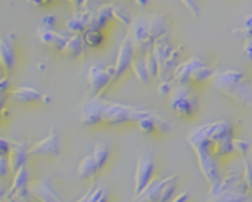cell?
Listing matches in <instances>:
<instances>
[{
	"label": "cell",
	"instance_id": "5b68a950",
	"mask_svg": "<svg viewBox=\"0 0 252 202\" xmlns=\"http://www.w3.org/2000/svg\"><path fill=\"white\" fill-rule=\"evenodd\" d=\"M179 174L155 177L140 194L134 195V202H173L177 197Z\"/></svg>",
	"mask_w": 252,
	"mask_h": 202
},
{
	"label": "cell",
	"instance_id": "f35d334b",
	"mask_svg": "<svg viewBox=\"0 0 252 202\" xmlns=\"http://www.w3.org/2000/svg\"><path fill=\"white\" fill-rule=\"evenodd\" d=\"M93 189H94V186H92L89 191H87V194L81 198V200H78L77 202H90V197H92V192H93Z\"/></svg>",
	"mask_w": 252,
	"mask_h": 202
},
{
	"label": "cell",
	"instance_id": "7a4b0ae2",
	"mask_svg": "<svg viewBox=\"0 0 252 202\" xmlns=\"http://www.w3.org/2000/svg\"><path fill=\"white\" fill-rule=\"evenodd\" d=\"M213 87L233 101L235 103L252 111V78L239 69H224L213 78Z\"/></svg>",
	"mask_w": 252,
	"mask_h": 202
},
{
	"label": "cell",
	"instance_id": "d590c367",
	"mask_svg": "<svg viewBox=\"0 0 252 202\" xmlns=\"http://www.w3.org/2000/svg\"><path fill=\"white\" fill-rule=\"evenodd\" d=\"M9 89V80L6 77H0V93L7 92Z\"/></svg>",
	"mask_w": 252,
	"mask_h": 202
},
{
	"label": "cell",
	"instance_id": "4316f807",
	"mask_svg": "<svg viewBox=\"0 0 252 202\" xmlns=\"http://www.w3.org/2000/svg\"><path fill=\"white\" fill-rule=\"evenodd\" d=\"M112 13H114V19L121 21V22H124L126 25H130V24H131V16H130L128 10H126L124 7L112 6Z\"/></svg>",
	"mask_w": 252,
	"mask_h": 202
},
{
	"label": "cell",
	"instance_id": "836d02e7",
	"mask_svg": "<svg viewBox=\"0 0 252 202\" xmlns=\"http://www.w3.org/2000/svg\"><path fill=\"white\" fill-rule=\"evenodd\" d=\"M10 149V139H4L0 136V155H7Z\"/></svg>",
	"mask_w": 252,
	"mask_h": 202
},
{
	"label": "cell",
	"instance_id": "3957f363",
	"mask_svg": "<svg viewBox=\"0 0 252 202\" xmlns=\"http://www.w3.org/2000/svg\"><path fill=\"white\" fill-rule=\"evenodd\" d=\"M216 74L217 69L214 67L208 65L199 56H192L177 65L173 80L177 81V84H189L196 87L213 81Z\"/></svg>",
	"mask_w": 252,
	"mask_h": 202
},
{
	"label": "cell",
	"instance_id": "d6a6232c",
	"mask_svg": "<svg viewBox=\"0 0 252 202\" xmlns=\"http://www.w3.org/2000/svg\"><path fill=\"white\" fill-rule=\"evenodd\" d=\"M55 22H56V15H55V13H47V15L43 18L41 25H43V27H47V28H53Z\"/></svg>",
	"mask_w": 252,
	"mask_h": 202
},
{
	"label": "cell",
	"instance_id": "2e32d148",
	"mask_svg": "<svg viewBox=\"0 0 252 202\" xmlns=\"http://www.w3.org/2000/svg\"><path fill=\"white\" fill-rule=\"evenodd\" d=\"M28 157H30L28 146L25 143L18 142V140H10V149H9V154H7L10 173L15 174L22 166H27Z\"/></svg>",
	"mask_w": 252,
	"mask_h": 202
},
{
	"label": "cell",
	"instance_id": "5bb4252c",
	"mask_svg": "<svg viewBox=\"0 0 252 202\" xmlns=\"http://www.w3.org/2000/svg\"><path fill=\"white\" fill-rule=\"evenodd\" d=\"M10 98L18 102V103H34V102H43V103H50L52 98L49 95H44L41 92H38L34 87H18L15 90L10 92Z\"/></svg>",
	"mask_w": 252,
	"mask_h": 202
},
{
	"label": "cell",
	"instance_id": "60d3db41",
	"mask_svg": "<svg viewBox=\"0 0 252 202\" xmlns=\"http://www.w3.org/2000/svg\"><path fill=\"white\" fill-rule=\"evenodd\" d=\"M4 93H0V117H1V112H3V106H4Z\"/></svg>",
	"mask_w": 252,
	"mask_h": 202
},
{
	"label": "cell",
	"instance_id": "1f68e13d",
	"mask_svg": "<svg viewBox=\"0 0 252 202\" xmlns=\"http://www.w3.org/2000/svg\"><path fill=\"white\" fill-rule=\"evenodd\" d=\"M173 83H171V80H162L161 81V84H159V87H158V92L161 93V95H167V96H170V93L173 92Z\"/></svg>",
	"mask_w": 252,
	"mask_h": 202
},
{
	"label": "cell",
	"instance_id": "7bdbcfd3",
	"mask_svg": "<svg viewBox=\"0 0 252 202\" xmlns=\"http://www.w3.org/2000/svg\"><path fill=\"white\" fill-rule=\"evenodd\" d=\"M136 3H137V6H140V7H143V6H146L148 3H149V0H134Z\"/></svg>",
	"mask_w": 252,
	"mask_h": 202
},
{
	"label": "cell",
	"instance_id": "7402d4cb",
	"mask_svg": "<svg viewBox=\"0 0 252 202\" xmlns=\"http://www.w3.org/2000/svg\"><path fill=\"white\" fill-rule=\"evenodd\" d=\"M90 13L92 12H81L77 13L74 18L66 21V28L69 33L72 34H83L87 27H89V19H90Z\"/></svg>",
	"mask_w": 252,
	"mask_h": 202
},
{
	"label": "cell",
	"instance_id": "b9f144b4",
	"mask_svg": "<svg viewBox=\"0 0 252 202\" xmlns=\"http://www.w3.org/2000/svg\"><path fill=\"white\" fill-rule=\"evenodd\" d=\"M4 195H6V189H4V186L0 183V201L4 200Z\"/></svg>",
	"mask_w": 252,
	"mask_h": 202
},
{
	"label": "cell",
	"instance_id": "44dd1931",
	"mask_svg": "<svg viewBox=\"0 0 252 202\" xmlns=\"http://www.w3.org/2000/svg\"><path fill=\"white\" fill-rule=\"evenodd\" d=\"M97 173H99V167H97V163H96V160H94L93 152H92V154H87V155L81 160V163H80V166H78V170H77L78 177L83 179V180H86V179L94 177Z\"/></svg>",
	"mask_w": 252,
	"mask_h": 202
},
{
	"label": "cell",
	"instance_id": "f546056e",
	"mask_svg": "<svg viewBox=\"0 0 252 202\" xmlns=\"http://www.w3.org/2000/svg\"><path fill=\"white\" fill-rule=\"evenodd\" d=\"M183 4L190 10V13L193 16H199L201 13V6H199V0H182Z\"/></svg>",
	"mask_w": 252,
	"mask_h": 202
},
{
	"label": "cell",
	"instance_id": "8fae6325",
	"mask_svg": "<svg viewBox=\"0 0 252 202\" xmlns=\"http://www.w3.org/2000/svg\"><path fill=\"white\" fill-rule=\"evenodd\" d=\"M59 135L55 127L50 129L49 135L44 139L35 142L28 148L30 157H59Z\"/></svg>",
	"mask_w": 252,
	"mask_h": 202
},
{
	"label": "cell",
	"instance_id": "6da1fadb",
	"mask_svg": "<svg viewBox=\"0 0 252 202\" xmlns=\"http://www.w3.org/2000/svg\"><path fill=\"white\" fill-rule=\"evenodd\" d=\"M188 142L196 154L199 170L210 183V188L216 186L223 179L221 161L239 155L235 126L227 120L199 126L189 133Z\"/></svg>",
	"mask_w": 252,
	"mask_h": 202
},
{
	"label": "cell",
	"instance_id": "52a82bcc",
	"mask_svg": "<svg viewBox=\"0 0 252 202\" xmlns=\"http://www.w3.org/2000/svg\"><path fill=\"white\" fill-rule=\"evenodd\" d=\"M157 161L154 152H143L136 166L134 173V195L140 194L157 177Z\"/></svg>",
	"mask_w": 252,
	"mask_h": 202
},
{
	"label": "cell",
	"instance_id": "74e56055",
	"mask_svg": "<svg viewBox=\"0 0 252 202\" xmlns=\"http://www.w3.org/2000/svg\"><path fill=\"white\" fill-rule=\"evenodd\" d=\"M52 0H28V3L30 4H32V6H46V4H49Z\"/></svg>",
	"mask_w": 252,
	"mask_h": 202
},
{
	"label": "cell",
	"instance_id": "d4e9b609",
	"mask_svg": "<svg viewBox=\"0 0 252 202\" xmlns=\"http://www.w3.org/2000/svg\"><path fill=\"white\" fill-rule=\"evenodd\" d=\"M93 155H94V160L97 163V167H99V171L106 166L108 160H109V155H111V148L108 143H96L94 145V149H93Z\"/></svg>",
	"mask_w": 252,
	"mask_h": 202
},
{
	"label": "cell",
	"instance_id": "e575fe53",
	"mask_svg": "<svg viewBox=\"0 0 252 202\" xmlns=\"http://www.w3.org/2000/svg\"><path fill=\"white\" fill-rule=\"evenodd\" d=\"M242 52H244L245 58L252 62V38H247L245 40V46H244Z\"/></svg>",
	"mask_w": 252,
	"mask_h": 202
},
{
	"label": "cell",
	"instance_id": "f1b7e54d",
	"mask_svg": "<svg viewBox=\"0 0 252 202\" xmlns=\"http://www.w3.org/2000/svg\"><path fill=\"white\" fill-rule=\"evenodd\" d=\"M90 202H108V191L106 188L102 186H94L92 197H90Z\"/></svg>",
	"mask_w": 252,
	"mask_h": 202
},
{
	"label": "cell",
	"instance_id": "ffe728a7",
	"mask_svg": "<svg viewBox=\"0 0 252 202\" xmlns=\"http://www.w3.org/2000/svg\"><path fill=\"white\" fill-rule=\"evenodd\" d=\"M86 50V43L83 40L81 34H71L62 49V53L69 58H78L84 53Z\"/></svg>",
	"mask_w": 252,
	"mask_h": 202
},
{
	"label": "cell",
	"instance_id": "603a6c76",
	"mask_svg": "<svg viewBox=\"0 0 252 202\" xmlns=\"http://www.w3.org/2000/svg\"><path fill=\"white\" fill-rule=\"evenodd\" d=\"M131 69H133L134 75L137 77V80L140 83H149L152 80L151 74L148 71V67H146V55L134 56V59L131 62Z\"/></svg>",
	"mask_w": 252,
	"mask_h": 202
},
{
	"label": "cell",
	"instance_id": "ee69618b",
	"mask_svg": "<svg viewBox=\"0 0 252 202\" xmlns=\"http://www.w3.org/2000/svg\"><path fill=\"white\" fill-rule=\"evenodd\" d=\"M0 72H1V67H0Z\"/></svg>",
	"mask_w": 252,
	"mask_h": 202
},
{
	"label": "cell",
	"instance_id": "8d00e7d4",
	"mask_svg": "<svg viewBox=\"0 0 252 202\" xmlns=\"http://www.w3.org/2000/svg\"><path fill=\"white\" fill-rule=\"evenodd\" d=\"M173 202H190V197H189V194H188V192H183V194L177 195V197H176V200H174Z\"/></svg>",
	"mask_w": 252,
	"mask_h": 202
},
{
	"label": "cell",
	"instance_id": "cb8c5ba5",
	"mask_svg": "<svg viewBox=\"0 0 252 202\" xmlns=\"http://www.w3.org/2000/svg\"><path fill=\"white\" fill-rule=\"evenodd\" d=\"M81 35H83V40H84L86 46H89V47H99L105 41V34L100 30L87 28Z\"/></svg>",
	"mask_w": 252,
	"mask_h": 202
},
{
	"label": "cell",
	"instance_id": "4fadbf2b",
	"mask_svg": "<svg viewBox=\"0 0 252 202\" xmlns=\"http://www.w3.org/2000/svg\"><path fill=\"white\" fill-rule=\"evenodd\" d=\"M16 65L15 55V34L0 35V67L6 72L12 71Z\"/></svg>",
	"mask_w": 252,
	"mask_h": 202
},
{
	"label": "cell",
	"instance_id": "d6986e66",
	"mask_svg": "<svg viewBox=\"0 0 252 202\" xmlns=\"http://www.w3.org/2000/svg\"><path fill=\"white\" fill-rule=\"evenodd\" d=\"M208 202H252V194L242 191H223L210 195Z\"/></svg>",
	"mask_w": 252,
	"mask_h": 202
},
{
	"label": "cell",
	"instance_id": "8992f818",
	"mask_svg": "<svg viewBox=\"0 0 252 202\" xmlns=\"http://www.w3.org/2000/svg\"><path fill=\"white\" fill-rule=\"evenodd\" d=\"M170 106L176 115L185 120L196 117L199 111V98L193 86L179 84L170 93Z\"/></svg>",
	"mask_w": 252,
	"mask_h": 202
},
{
	"label": "cell",
	"instance_id": "9c48e42d",
	"mask_svg": "<svg viewBox=\"0 0 252 202\" xmlns=\"http://www.w3.org/2000/svg\"><path fill=\"white\" fill-rule=\"evenodd\" d=\"M136 126H137V129L142 133H145V135H154V136L155 135L157 136L158 135L159 136H165V135H168V133L173 132V124L167 118H164L161 114H158L155 111H152L151 114L142 117L136 123Z\"/></svg>",
	"mask_w": 252,
	"mask_h": 202
},
{
	"label": "cell",
	"instance_id": "7c38bea8",
	"mask_svg": "<svg viewBox=\"0 0 252 202\" xmlns=\"http://www.w3.org/2000/svg\"><path fill=\"white\" fill-rule=\"evenodd\" d=\"M136 56V49H134V43H133V38L131 35H127L120 49H118V55H117V61H115V81L126 74V71L128 68H131V62Z\"/></svg>",
	"mask_w": 252,
	"mask_h": 202
},
{
	"label": "cell",
	"instance_id": "9a60e30c",
	"mask_svg": "<svg viewBox=\"0 0 252 202\" xmlns=\"http://www.w3.org/2000/svg\"><path fill=\"white\" fill-rule=\"evenodd\" d=\"M30 198L37 202H63L52 189V186L44 180H37L28 185Z\"/></svg>",
	"mask_w": 252,
	"mask_h": 202
},
{
	"label": "cell",
	"instance_id": "83f0119b",
	"mask_svg": "<svg viewBox=\"0 0 252 202\" xmlns=\"http://www.w3.org/2000/svg\"><path fill=\"white\" fill-rule=\"evenodd\" d=\"M235 33H239V35H241L244 40L252 38V13L245 16L242 28H241V30H236Z\"/></svg>",
	"mask_w": 252,
	"mask_h": 202
},
{
	"label": "cell",
	"instance_id": "277c9868",
	"mask_svg": "<svg viewBox=\"0 0 252 202\" xmlns=\"http://www.w3.org/2000/svg\"><path fill=\"white\" fill-rule=\"evenodd\" d=\"M152 109L111 102L105 99L103 109H102V124L105 126H123L128 123H137L142 117L151 114Z\"/></svg>",
	"mask_w": 252,
	"mask_h": 202
},
{
	"label": "cell",
	"instance_id": "ab89813d",
	"mask_svg": "<svg viewBox=\"0 0 252 202\" xmlns=\"http://www.w3.org/2000/svg\"><path fill=\"white\" fill-rule=\"evenodd\" d=\"M66 1H69V3H71L74 7H77V9H78V7H81V6L86 3V0H66Z\"/></svg>",
	"mask_w": 252,
	"mask_h": 202
},
{
	"label": "cell",
	"instance_id": "484cf974",
	"mask_svg": "<svg viewBox=\"0 0 252 202\" xmlns=\"http://www.w3.org/2000/svg\"><path fill=\"white\" fill-rule=\"evenodd\" d=\"M242 176H244V182L248 188V191L252 194V158L248 155L242 157Z\"/></svg>",
	"mask_w": 252,
	"mask_h": 202
},
{
	"label": "cell",
	"instance_id": "e0dca14e",
	"mask_svg": "<svg viewBox=\"0 0 252 202\" xmlns=\"http://www.w3.org/2000/svg\"><path fill=\"white\" fill-rule=\"evenodd\" d=\"M37 37H38V40L43 44H47V46H50V47L62 52V49H63V46H65V43H66V40H68L69 35L61 34V33L55 31L53 28H47V27H43L41 25L37 30Z\"/></svg>",
	"mask_w": 252,
	"mask_h": 202
},
{
	"label": "cell",
	"instance_id": "30bf717a",
	"mask_svg": "<svg viewBox=\"0 0 252 202\" xmlns=\"http://www.w3.org/2000/svg\"><path fill=\"white\" fill-rule=\"evenodd\" d=\"M105 99L99 95H93L81 108L80 121L86 127H94L102 124V109H103Z\"/></svg>",
	"mask_w": 252,
	"mask_h": 202
},
{
	"label": "cell",
	"instance_id": "ac0fdd59",
	"mask_svg": "<svg viewBox=\"0 0 252 202\" xmlns=\"http://www.w3.org/2000/svg\"><path fill=\"white\" fill-rule=\"evenodd\" d=\"M114 19V13H112V6H103L99 7L97 10L90 13V19H89V27L92 30H100L103 31V28L109 24V21Z\"/></svg>",
	"mask_w": 252,
	"mask_h": 202
},
{
	"label": "cell",
	"instance_id": "4dcf8cb0",
	"mask_svg": "<svg viewBox=\"0 0 252 202\" xmlns=\"http://www.w3.org/2000/svg\"><path fill=\"white\" fill-rule=\"evenodd\" d=\"M9 171H10V166H9L7 155H0V179L6 177Z\"/></svg>",
	"mask_w": 252,
	"mask_h": 202
},
{
	"label": "cell",
	"instance_id": "ba28073f",
	"mask_svg": "<svg viewBox=\"0 0 252 202\" xmlns=\"http://www.w3.org/2000/svg\"><path fill=\"white\" fill-rule=\"evenodd\" d=\"M115 81V68L112 67H102V65H92L87 72V83L93 90V95L102 96L109 86Z\"/></svg>",
	"mask_w": 252,
	"mask_h": 202
}]
</instances>
